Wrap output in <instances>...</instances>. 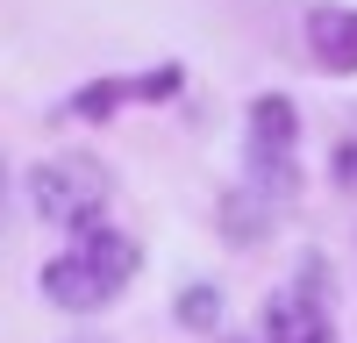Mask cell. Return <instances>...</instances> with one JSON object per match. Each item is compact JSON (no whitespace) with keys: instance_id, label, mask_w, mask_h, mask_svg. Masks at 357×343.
I'll use <instances>...</instances> for the list:
<instances>
[{"instance_id":"6da1fadb","label":"cell","mask_w":357,"mask_h":343,"mask_svg":"<svg viewBox=\"0 0 357 343\" xmlns=\"http://www.w3.org/2000/svg\"><path fill=\"white\" fill-rule=\"evenodd\" d=\"M72 236L79 243L36 272V294L50 307H65V314H100L107 300H122V286L136 279L143 250L122 236V229H107V222H86V229H72Z\"/></svg>"},{"instance_id":"7a4b0ae2","label":"cell","mask_w":357,"mask_h":343,"mask_svg":"<svg viewBox=\"0 0 357 343\" xmlns=\"http://www.w3.org/2000/svg\"><path fill=\"white\" fill-rule=\"evenodd\" d=\"M243 186L286 208L301 186V107L293 93H257L250 100V136H243Z\"/></svg>"},{"instance_id":"3957f363","label":"cell","mask_w":357,"mask_h":343,"mask_svg":"<svg viewBox=\"0 0 357 343\" xmlns=\"http://www.w3.org/2000/svg\"><path fill=\"white\" fill-rule=\"evenodd\" d=\"M29 193H36V215H43V222H57V229H86V222L107 215L114 179H107L100 165H86V158H50V165H36Z\"/></svg>"},{"instance_id":"277c9868","label":"cell","mask_w":357,"mask_h":343,"mask_svg":"<svg viewBox=\"0 0 357 343\" xmlns=\"http://www.w3.org/2000/svg\"><path fill=\"white\" fill-rule=\"evenodd\" d=\"M264 343H336V314L321 294V257H307L301 279L264 300Z\"/></svg>"},{"instance_id":"5b68a950","label":"cell","mask_w":357,"mask_h":343,"mask_svg":"<svg viewBox=\"0 0 357 343\" xmlns=\"http://www.w3.org/2000/svg\"><path fill=\"white\" fill-rule=\"evenodd\" d=\"M307 50H314L321 72L357 79V8H343V0H321V8H307Z\"/></svg>"},{"instance_id":"8992f818","label":"cell","mask_w":357,"mask_h":343,"mask_svg":"<svg viewBox=\"0 0 357 343\" xmlns=\"http://www.w3.org/2000/svg\"><path fill=\"white\" fill-rule=\"evenodd\" d=\"M122 100H136L129 79H93V86H79V93H72V114H79V122H107Z\"/></svg>"},{"instance_id":"52a82bcc","label":"cell","mask_w":357,"mask_h":343,"mask_svg":"<svg viewBox=\"0 0 357 343\" xmlns=\"http://www.w3.org/2000/svg\"><path fill=\"white\" fill-rule=\"evenodd\" d=\"M178 322L186 329H215L222 322V294L215 286H178Z\"/></svg>"},{"instance_id":"ba28073f","label":"cell","mask_w":357,"mask_h":343,"mask_svg":"<svg viewBox=\"0 0 357 343\" xmlns=\"http://www.w3.org/2000/svg\"><path fill=\"white\" fill-rule=\"evenodd\" d=\"M329 179H336L343 193H357V136H350V143H336V151H329Z\"/></svg>"},{"instance_id":"9c48e42d","label":"cell","mask_w":357,"mask_h":343,"mask_svg":"<svg viewBox=\"0 0 357 343\" xmlns=\"http://www.w3.org/2000/svg\"><path fill=\"white\" fill-rule=\"evenodd\" d=\"M0 193H8V165H0Z\"/></svg>"}]
</instances>
